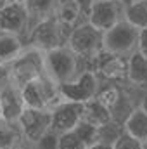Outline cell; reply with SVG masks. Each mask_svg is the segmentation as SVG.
<instances>
[{"label":"cell","instance_id":"1","mask_svg":"<svg viewBox=\"0 0 147 149\" xmlns=\"http://www.w3.org/2000/svg\"><path fill=\"white\" fill-rule=\"evenodd\" d=\"M43 61H45V74L59 87L69 83L83 70H87L85 61L80 59L68 45L57 47L43 54Z\"/></svg>","mask_w":147,"mask_h":149},{"label":"cell","instance_id":"2","mask_svg":"<svg viewBox=\"0 0 147 149\" xmlns=\"http://www.w3.org/2000/svg\"><path fill=\"white\" fill-rule=\"evenodd\" d=\"M21 95L24 108L28 109H38V111H52L61 102H64L59 85H55L47 74L26 83L21 87Z\"/></svg>","mask_w":147,"mask_h":149},{"label":"cell","instance_id":"3","mask_svg":"<svg viewBox=\"0 0 147 149\" xmlns=\"http://www.w3.org/2000/svg\"><path fill=\"white\" fill-rule=\"evenodd\" d=\"M69 33L71 30H66L62 24H59L55 17H49L31 24L24 43L31 49L40 50L42 54H47L57 47L66 45Z\"/></svg>","mask_w":147,"mask_h":149},{"label":"cell","instance_id":"4","mask_svg":"<svg viewBox=\"0 0 147 149\" xmlns=\"http://www.w3.org/2000/svg\"><path fill=\"white\" fill-rule=\"evenodd\" d=\"M102 42H104V33L102 31L94 28L90 23L81 21L71 30L66 45L80 59H83L85 64L88 66V63L99 52H102Z\"/></svg>","mask_w":147,"mask_h":149},{"label":"cell","instance_id":"5","mask_svg":"<svg viewBox=\"0 0 147 149\" xmlns=\"http://www.w3.org/2000/svg\"><path fill=\"white\" fill-rule=\"evenodd\" d=\"M9 73H10V81L19 88L33 80L45 76L43 54L26 45L24 50L9 64Z\"/></svg>","mask_w":147,"mask_h":149},{"label":"cell","instance_id":"6","mask_svg":"<svg viewBox=\"0 0 147 149\" xmlns=\"http://www.w3.org/2000/svg\"><path fill=\"white\" fill-rule=\"evenodd\" d=\"M87 70L95 73L101 85L109 83L126 87V57L102 50L88 63Z\"/></svg>","mask_w":147,"mask_h":149},{"label":"cell","instance_id":"7","mask_svg":"<svg viewBox=\"0 0 147 149\" xmlns=\"http://www.w3.org/2000/svg\"><path fill=\"white\" fill-rule=\"evenodd\" d=\"M137 42H139V30L123 19L104 33L102 50L121 57H130L137 50Z\"/></svg>","mask_w":147,"mask_h":149},{"label":"cell","instance_id":"8","mask_svg":"<svg viewBox=\"0 0 147 149\" xmlns=\"http://www.w3.org/2000/svg\"><path fill=\"white\" fill-rule=\"evenodd\" d=\"M99 88H101V81L95 76V73L90 70H83L74 80L59 87L62 99L68 102H76V104H85L95 99Z\"/></svg>","mask_w":147,"mask_h":149},{"label":"cell","instance_id":"9","mask_svg":"<svg viewBox=\"0 0 147 149\" xmlns=\"http://www.w3.org/2000/svg\"><path fill=\"white\" fill-rule=\"evenodd\" d=\"M123 14H125V5L119 0H95L85 21L90 23L99 31L106 33L119 21H123Z\"/></svg>","mask_w":147,"mask_h":149},{"label":"cell","instance_id":"10","mask_svg":"<svg viewBox=\"0 0 147 149\" xmlns=\"http://www.w3.org/2000/svg\"><path fill=\"white\" fill-rule=\"evenodd\" d=\"M23 139L28 144H38L43 135L50 132V113L38 111V109H24L17 120Z\"/></svg>","mask_w":147,"mask_h":149},{"label":"cell","instance_id":"11","mask_svg":"<svg viewBox=\"0 0 147 149\" xmlns=\"http://www.w3.org/2000/svg\"><path fill=\"white\" fill-rule=\"evenodd\" d=\"M31 21L23 3H7L0 10V33H9L26 40Z\"/></svg>","mask_w":147,"mask_h":149},{"label":"cell","instance_id":"12","mask_svg":"<svg viewBox=\"0 0 147 149\" xmlns=\"http://www.w3.org/2000/svg\"><path fill=\"white\" fill-rule=\"evenodd\" d=\"M80 121H81V104L64 101L50 111V130L57 135L74 130Z\"/></svg>","mask_w":147,"mask_h":149},{"label":"cell","instance_id":"13","mask_svg":"<svg viewBox=\"0 0 147 149\" xmlns=\"http://www.w3.org/2000/svg\"><path fill=\"white\" fill-rule=\"evenodd\" d=\"M24 109L26 108L23 102L21 88L10 81L0 90V118L9 121H17Z\"/></svg>","mask_w":147,"mask_h":149},{"label":"cell","instance_id":"14","mask_svg":"<svg viewBox=\"0 0 147 149\" xmlns=\"http://www.w3.org/2000/svg\"><path fill=\"white\" fill-rule=\"evenodd\" d=\"M126 88L147 92V59L137 50L126 57Z\"/></svg>","mask_w":147,"mask_h":149},{"label":"cell","instance_id":"15","mask_svg":"<svg viewBox=\"0 0 147 149\" xmlns=\"http://www.w3.org/2000/svg\"><path fill=\"white\" fill-rule=\"evenodd\" d=\"M54 17L66 30H73L81 21H85L83 10L76 0H55V14Z\"/></svg>","mask_w":147,"mask_h":149},{"label":"cell","instance_id":"16","mask_svg":"<svg viewBox=\"0 0 147 149\" xmlns=\"http://www.w3.org/2000/svg\"><path fill=\"white\" fill-rule=\"evenodd\" d=\"M81 121H85L95 128H102L112 121V113L106 106H102L97 99H92V101L81 104Z\"/></svg>","mask_w":147,"mask_h":149},{"label":"cell","instance_id":"17","mask_svg":"<svg viewBox=\"0 0 147 149\" xmlns=\"http://www.w3.org/2000/svg\"><path fill=\"white\" fill-rule=\"evenodd\" d=\"M123 132L135 137L137 141H147V113L137 104L123 121Z\"/></svg>","mask_w":147,"mask_h":149},{"label":"cell","instance_id":"18","mask_svg":"<svg viewBox=\"0 0 147 149\" xmlns=\"http://www.w3.org/2000/svg\"><path fill=\"white\" fill-rule=\"evenodd\" d=\"M24 47L26 43L23 38L9 33H0V64L9 66L24 50Z\"/></svg>","mask_w":147,"mask_h":149},{"label":"cell","instance_id":"19","mask_svg":"<svg viewBox=\"0 0 147 149\" xmlns=\"http://www.w3.org/2000/svg\"><path fill=\"white\" fill-rule=\"evenodd\" d=\"M24 142L17 121L0 118V149H17Z\"/></svg>","mask_w":147,"mask_h":149},{"label":"cell","instance_id":"20","mask_svg":"<svg viewBox=\"0 0 147 149\" xmlns=\"http://www.w3.org/2000/svg\"><path fill=\"white\" fill-rule=\"evenodd\" d=\"M23 5L28 12L31 24L43 21V19H49V17H54V14H55V0H26Z\"/></svg>","mask_w":147,"mask_h":149},{"label":"cell","instance_id":"21","mask_svg":"<svg viewBox=\"0 0 147 149\" xmlns=\"http://www.w3.org/2000/svg\"><path fill=\"white\" fill-rule=\"evenodd\" d=\"M123 19L137 30L147 28V0H133L126 3Z\"/></svg>","mask_w":147,"mask_h":149},{"label":"cell","instance_id":"22","mask_svg":"<svg viewBox=\"0 0 147 149\" xmlns=\"http://www.w3.org/2000/svg\"><path fill=\"white\" fill-rule=\"evenodd\" d=\"M74 132L78 134V137L83 141V144L87 148H90L95 142H99V128H95V127H92V125H88L85 121H80L78 127L74 128Z\"/></svg>","mask_w":147,"mask_h":149},{"label":"cell","instance_id":"23","mask_svg":"<svg viewBox=\"0 0 147 149\" xmlns=\"http://www.w3.org/2000/svg\"><path fill=\"white\" fill-rule=\"evenodd\" d=\"M57 149H88V148L83 144V141L78 137V134L74 130H71V132L57 135Z\"/></svg>","mask_w":147,"mask_h":149},{"label":"cell","instance_id":"24","mask_svg":"<svg viewBox=\"0 0 147 149\" xmlns=\"http://www.w3.org/2000/svg\"><path fill=\"white\" fill-rule=\"evenodd\" d=\"M112 149H140V141L128 135L126 132H121L118 139L112 142Z\"/></svg>","mask_w":147,"mask_h":149},{"label":"cell","instance_id":"25","mask_svg":"<svg viewBox=\"0 0 147 149\" xmlns=\"http://www.w3.org/2000/svg\"><path fill=\"white\" fill-rule=\"evenodd\" d=\"M38 149H57V134H54L52 130L47 134V135H43L42 139H40V142L35 144Z\"/></svg>","mask_w":147,"mask_h":149},{"label":"cell","instance_id":"26","mask_svg":"<svg viewBox=\"0 0 147 149\" xmlns=\"http://www.w3.org/2000/svg\"><path fill=\"white\" fill-rule=\"evenodd\" d=\"M137 52L142 54L147 59V28L139 30V42H137Z\"/></svg>","mask_w":147,"mask_h":149},{"label":"cell","instance_id":"27","mask_svg":"<svg viewBox=\"0 0 147 149\" xmlns=\"http://www.w3.org/2000/svg\"><path fill=\"white\" fill-rule=\"evenodd\" d=\"M10 83V73H9V66L0 64V90Z\"/></svg>","mask_w":147,"mask_h":149},{"label":"cell","instance_id":"28","mask_svg":"<svg viewBox=\"0 0 147 149\" xmlns=\"http://www.w3.org/2000/svg\"><path fill=\"white\" fill-rule=\"evenodd\" d=\"M78 2V5L81 7V10H83V16L87 17V14H88V10H90V7H92V3L95 2V0H76Z\"/></svg>","mask_w":147,"mask_h":149},{"label":"cell","instance_id":"29","mask_svg":"<svg viewBox=\"0 0 147 149\" xmlns=\"http://www.w3.org/2000/svg\"><path fill=\"white\" fill-rule=\"evenodd\" d=\"M88 149H112V144H107V142H95L94 146H90Z\"/></svg>","mask_w":147,"mask_h":149},{"label":"cell","instance_id":"30","mask_svg":"<svg viewBox=\"0 0 147 149\" xmlns=\"http://www.w3.org/2000/svg\"><path fill=\"white\" fill-rule=\"evenodd\" d=\"M139 106L147 113V92H144V95H142V99H140V102H139Z\"/></svg>","mask_w":147,"mask_h":149},{"label":"cell","instance_id":"31","mask_svg":"<svg viewBox=\"0 0 147 149\" xmlns=\"http://www.w3.org/2000/svg\"><path fill=\"white\" fill-rule=\"evenodd\" d=\"M17 149H38V148L35 146V144H28V142H23V144H21V146H19Z\"/></svg>","mask_w":147,"mask_h":149},{"label":"cell","instance_id":"32","mask_svg":"<svg viewBox=\"0 0 147 149\" xmlns=\"http://www.w3.org/2000/svg\"><path fill=\"white\" fill-rule=\"evenodd\" d=\"M26 0H7V3H24Z\"/></svg>","mask_w":147,"mask_h":149},{"label":"cell","instance_id":"33","mask_svg":"<svg viewBox=\"0 0 147 149\" xmlns=\"http://www.w3.org/2000/svg\"><path fill=\"white\" fill-rule=\"evenodd\" d=\"M5 5H7V0H0V10H2Z\"/></svg>","mask_w":147,"mask_h":149},{"label":"cell","instance_id":"34","mask_svg":"<svg viewBox=\"0 0 147 149\" xmlns=\"http://www.w3.org/2000/svg\"><path fill=\"white\" fill-rule=\"evenodd\" d=\"M140 149H147V141H142L140 142Z\"/></svg>","mask_w":147,"mask_h":149},{"label":"cell","instance_id":"35","mask_svg":"<svg viewBox=\"0 0 147 149\" xmlns=\"http://www.w3.org/2000/svg\"><path fill=\"white\" fill-rule=\"evenodd\" d=\"M119 2H121L123 5H126V3H130V2H133V0H119Z\"/></svg>","mask_w":147,"mask_h":149}]
</instances>
